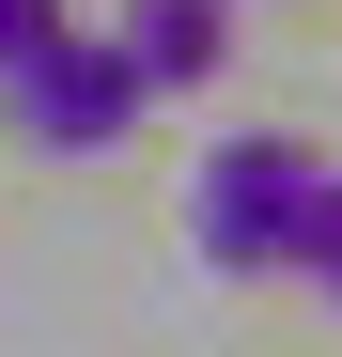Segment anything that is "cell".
I'll list each match as a JSON object with an SVG mask.
<instances>
[{"label": "cell", "mask_w": 342, "mask_h": 357, "mask_svg": "<svg viewBox=\"0 0 342 357\" xmlns=\"http://www.w3.org/2000/svg\"><path fill=\"white\" fill-rule=\"evenodd\" d=\"M0 109H16V140H47V155H109L156 93H140V63H125V31L63 16L31 63H0Z\"/></svg>", "instance_id": "7a4b0ae2"}, {"label": "cell", "mask_w": 342, "mask_h": 357, "mask_svg": "<svg viewBox=\"0 0 342 357\" xmlns=\"http://www.w3.org/2000/svg\"><path fill=\"white\" fill-rule=\"evenodd\" d=\"M63 16H78V0H0V63H31V47L63 31Z\"/></svg>", "instance_id": "5b68a950"}, {"label": "cell", "mask_w": 342, "mask_h": 357, "mask_svg": "<svg viewBox=\"0 0 342 357\" xmlns=\"http://www.w3.org/2000/svg\"><path fill=\"white\" fill-rule=\"evenodd\" d=\"M296 280L342 311V171H327V202H311V249H296Z\"/></svg>", "instance_id": "277c9868"}, {"label": "cell", "mask_w": 342, "mask_h": 357, "mask_svg": "<svg viewBox=\"0 0 342 357\" xmlns=\"http://www.w3.org/2000/svg\"><path fill=\"white\" fill-rule=\"evenodd\" d=\"M311 202H327V155L311 140H218L202 155V187H187V233H202V264H234V280H280L311 249Z\"/></svg>", "instance_id": "6da1fadb"}, {"label": "cell", "mask_w": 342, "mask_h": 357, "mask_svg": "<svg viewBox=\"0 0 342 357\" xmlns=\"http://www.w3.org/2000/svg\"><path fill=\"white\" fill-rule=\"evenodd\" d=\"M125 63H140V93H202L218 63H234V0H125Z\"/></svg>", "instance_id": "3957f363"}]
</instances>
